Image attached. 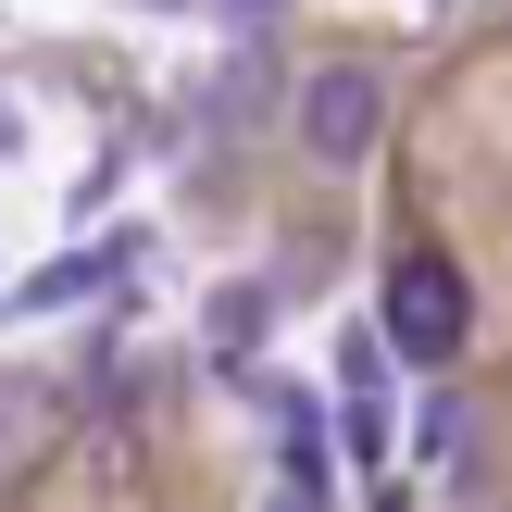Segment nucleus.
Masks as SVG:
<instances>
[{
    "label": "nucleus",
    "instance_id": "obj_1",
    "mask_svg": "<svg viewBox=\"0 0 512 512\" xmlns=\"http://www.w3.org/2000/svg\"><path fill=\"white\" fill-rule=\"evenodd\" d=\"M288 138H300V163L350 175L375 138H388V75H375V63H313L300 100H288Z\"/></svg>",
    "mask_w": 512,
    "mask_h": 512
},
{
    "label": "nucleus",
    "instance_id": "obj_2",
    "mask_svg": "<svg viewBox=\"0 0 512 512\" xmlns=\"http://www.w3.org/2000/svg\"><path fill=\"white\" fill-rule=\"evenodd\" d=\"M463 338H475L463 263H450V250H400V263H388V350L438 375V363H463Z\"/></svg>",
    "mask_w": 512,
    "mask_h": 512
},
{
    "label": "nucleus",
    "instance_id": "obj_3",
    "mask_svg": "<svg viewBox=\"0 0 512 512\" xmlns=\"http://www.w3.org/2000/svg\"><path fill=\"white\" fill-rule=\"evenodd\" d=\"M413 450H425V463H438V475H475V413H463V400H425Z\"/></svg>",
    "mask_w": 512,
    "mask_h": 512
},
{
    "label": "nucleus",
    "instance_id": "obj_4",
    "mask_svg": "<svg viewBox=\"0 0 512 512\" xmlns=\"http://www.w3.org/2000/svg\"><path fill=\"white\" fill-rule=\"evenodd\" d=\"M213 338H263V288H225L213 300Z\"/></svg>",
    "mask_w": 512,
    "mask_h": 512
}]
</instances>
